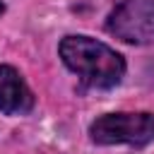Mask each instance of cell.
<instances>
[{"label":"cell","instance_id":"cell-4","mask_svg":"<svg viewBox=\"0 0 154 154\" xmlns=\"http://www.w3.org/2000/svg\"><path fill=\"white\" fill-rule=\"evenodd\" d=\"M34 108V91L22 72L12 65H0V111L5 116H24Z\"/></svg>","mask_w":154,"mask_h":154},{"label":"cell","instance_id":"cell-3","mask_svg":"<svg viewBox=\"0 0 154 154\" xmlns=\"http://www.w3.org/2000/svg\"><path fill=\"white\" fill-rule=\"evenodd\" d=\"M106 31L123 43H154V0H118L106 19Z\"/></svg>","mask_w":154,"mask_h":154},{"label":"cell","instance_id":"cell-5","mask_svg":"<svg viewBox=\"0 0 154 154\" xmlns=\"http://www.w3.org/2000/svg\"><path fill=\"white\" fill-rule=\"evenodd\" d=\"M0 12H2V2H0Z\"/></svg>","mask_w":154,"mask_h":154},{"label":"cell","instance_id":"cell-1","mask_svg":"<svg viewBox=\"0 0 154 154\" xmlns=\"http://www.w3.org/2000/svg\"><path fill=\"white\" fill-rule=\"evenodd\" d=\"M58 55L70 72L94 89H113L125 77V58L103 41L84 34L65 36L58 46Z\"/></svg>","mask_w":154,"mask_h":154},{"label":"cell","instance_id":"cell-2","mask_svg":"<svg viewBox=\"0 0 154 154\" xmlns=\"http://www.w3.org/2000/svg\"><path fill=\"white\" fill-rule=\"evenodd\" d=\"M89 137L94 144H130L147 147L154 142V113L149 111H118L103 113L89 125Z\"/></svg>","mask_w":154,"mask_h":154}]
</instances>
